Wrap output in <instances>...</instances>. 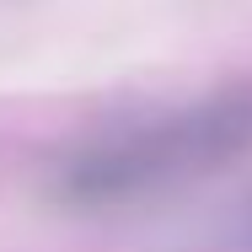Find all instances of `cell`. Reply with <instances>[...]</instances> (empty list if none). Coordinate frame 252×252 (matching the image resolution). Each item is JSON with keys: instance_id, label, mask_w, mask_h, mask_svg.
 <instances>
[{"instance_id": "6da1fadb", "label": "cell", "mask_w": 252, "mask_h": 252, "mask_svg": "<svg viewBox=\"0 0 252 252\" xmlns=\"http://www.w3.org/2000/svg\"><path fill=\"white\" fill-rule=\"evenodd\" d=\"M252 156V75L225 81L199 102L86 134L59 156L49 193L70 209H129L204 183Z\"/></svg>"}]
</instances>
